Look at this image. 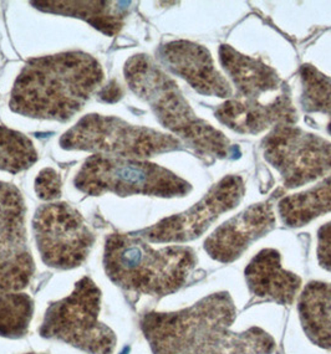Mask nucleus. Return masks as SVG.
I'll return each instance as SVG.
<instances>
[{
    "instance_id": "obj_1",
    "label": "nucleus",
    "mask_w": 331,
    "mask_h": 354,
    "mask_svg": "<svg viewBox=\"0 0 331 354\" xmlns=\"http://www.w3.org/2000/svg\"><path fill=\"white\" fill-rule=\"evenodd\" d=\"M235 306L215 293L175 312H148L141 330L154 354H271L276 342L263 330H233Z\"/></svg>"
},
{
    "instance_id": "obj_2",
    "label": "nucleus",
    "mask_w": 331,
    "mask_h": 354,
    "mask_svg": "<svg viewBox=\"0 0 331 354\" xmlns=\"http://www.w3.org/2000/svg\"><path fill=\"white\" fill-rule=\"evenodd\" d=\"M104 80L100 62L82 51L34 57L15 80L9 106L21 116L65 122Z\"/></svg>"
},
{
    "instance_id": "obj_3",
    "label": "nucleus",
    "mask_w": 331,
    "mask_h": 354,
    "mask_svg": "<svg viewBox=\"0 0 331 354\" xmlns=\"http://www.w3.org/2000/svg\"><path fill=\"white\" fill-rule=\"evenodd\" d=\"M197 263L187 246L154 249L136 234H111L106 239L104 268L116 286L126 291L163 297L178 291Z\"/></svg>"
},
{
    "instance_id": "obj_4",
    "label": "nucleus",
    "mask_w": 331,
    "mask_h": 354,
    "mask_svg": "<svg viewBox=\"0 0 331 354\" xmlns=\"http://www.w3.org/2000/svg\"><path fill=\"white\" fill-rule=\"evenodd\" d=\"M123 73L129 88L147 102L161 124L196 152L221 159L233 154L227 137L197 116L177 84L151 57H129Z\"/></svg>"
},
{
    "instance_id": "obj_5",
    "label": "nucleus",
    "mask_w": 331,
    "mask_h": 354,
    "mask_svg": "<svg viewBox=\"0 0 331 354\" xmlns=\"http://www.w3.org/2000/svg\"><path fill=\"white\" fill-rule=\"evenodd\" d=\"M75 187L89 196H184L190 184L159 165L141 159L95 154L86 159L75 177Z\"/></svg>"
},
{
    "instance_id": "obj_6",
    "label": "nucleus",
    "mask_w": 331,
    "mask_h": 354,
    "mask_svg": "<svg viewBox=\"0 0 331 354\" xmlns=\"http://www.w3.org/2000/svg\"><path fill=\"white\" fill-rule=\"evenodd\" d=\"M100 311L101 290L85 276L75 283L69 296L50 304L39 335L66 343L87 354H114L116 335L98 319Z\"/></svg>"
},
{
    "instance_id": "obj_7",
    "label": "nucleus",
    "mask_w": 331,
    "mask_h": 354,
    "mask_svg": "<svg viewBox=\"0 0 331 354\" xmlns=\"http://www.w3.org/2000/svg\"><path fill=\"white\" fill-rule=\"evenodd\" d=\"M181 145L173 136L98 113L82 117L60 138V146L68 151H86L141 160L161 153L177 151Z\"/></svg>"
},
{
    "instance_id": "obj_8",
    "label": "nucleus",
    "mask_w": 331,
    "mask_h": 354,
    "mask_svg": "<svg viewBox=\"0 0 331 354\" xmlns=\"http://www.w3.org/2000/svg\"><path fill=\"white\" fill-rule=\"evenodd\" d=\"M33 232L43 263L57 270L82 265L95 243L81 214L66 203H50L37 209Z\"/></svg>"
},
{
    "instance_id": "obj_9",
    "label": "nucleus",
    "mask_w": 331,
    "mask_h": 354,
    "mask_svg": "<svg viewBox=\"0 0 331 354\" xmlns=\"http://www.w3.org/2000/svg\"><path fill=\"white\" fill-rule=\"evenodd\" d=\"M265 160L285 188H298L331 171V142L292 124L276 126L263 141Z\"/></svg>"
},
{
    "instance_id": "obj_10",
    "label": "nucleus",
    "mask_w": 331,
    "mask_h": 354,
    "mask_svg": "<svg viewBox=\"0 0 331 354\" xmlns=\"http://www.w3.org/2000/svg\"><path fill=\"white\" fill-rule=\"evenodd\" d=\"M243 196V179L238 176H227L184 213L165 218L154 226L134 234L152 243H186L195 240L222 214L235 208Z\"/></svg>"
},
{
    "instance_id": "obj_11",
    "label": "nucleus",
    "mask_w": 331,
    "mask_h": 354,
    "mask_svg": "<svg viewBox=\"0 0 331 354\" xmlns=\"http://www.w3.org/2000/svg\"><path fill=\"white\" fill-rule=\"evenodd\" d=\"M34 271L23 196L12 184L0 182V290L20 292L30 283Z\"/></svg>"
},
{
    "instance_id": "obj_12",
    "label": "nucleus",
    "mask_w": 331,
    "mask_h": 354,
    "mask_svg": "<svg viewBox=\"0 0 331 354\" xmlns=\"http://www.w3.org/2000/svg\"><path fill=\"white\" fill-rule=\"evenodd\" d=\"M276 226L273 202L258 203L217 227L204 241V250L215 261L233 263L258 239Z\"/></svg>"
},
{
    "instance_id": "obj_13",
    "label": "nucleus",
    "mask_w": 331,
    "mask_h": 354,
    "mask_svg": "<svg viewBox=\"0 0 331 354\" xmlns=\"http://www.w3.org/2000/svg\"><path fill=\"white\" fill-rule=\"evenodd\" d=\"M160 57L172 73L186 80L198 93L221 98L232 96L231 84L202 45L187 40L171 41L161 48Z\"/></svg>"
},
{
    "instance_id": "obj_14",
    "label": "nucleus",
    "mask_w": 331,
    "mask_h": 354,
    "mask_svg": "<svg viewBox=\"0 0 331 354\" xmlns=\"http://www.w3.org/2000/svg\"><path fill=\"white\" fill-rule=\"evenodd\" d=\"M215 117L240 135H258L271 126L293 124L298 118L288 95L267 104L258 100H231L215 110Z\"/></svg>"
},
{
    "instance_id": "obj_15",
    "label": "nucleus",
    "mask_w": 331,
    "mask_h": 354,
    "mask_svg": "<svg viewBox=\"0 0 331 354\" xmlns=\"http://www.w3.org/2000/svg\"><path fill=\"white\" fill-rule=\"evenodd\" d=\"M246 280L257 297L278 305L293 304L301 288V277L283 268L280 254L274 249H264L251 259Z\"/></svg>"
},
{
    "instance_id": "obj_16",
    "label": "nucleus",
    "mask_w": 331,
    "mask_h": 354,
    "mask_svg": "<svg viewBox=\"0 0 331 354\" xmlns=\"http://www.w3.org/2000/svg\"><path fill=\"white\" fill-rule=\"evenodd\" d=\"M220 60L243 98L258 100L260 95L276 91L282 86L278 73L267 64L243 55L229 45H222Z\"/></svg>"
},
{
    "instance_id": "obj_17",
    "label": "nucleus",
    "mask_w": 331,
    "mask_h": 354,
    "mask_svg": "<svg viewBox=\"0 0 331 354\" xmlns=\"http://www.w3.org/2000/svg\"><path fill=\"white\" fill-rule=\"evenodd\" d=\"M43 12L85 20L98 30L114 37L123 29L127 1H33Z\"/></svg>"
},
{
    "instance_id": "obj_18",
    "label": "nucleus",
    "mask_w": 331,
    "mask_h": 354,
    "mask_svg": "<svg viewBox=\"0 0 331 354\" xmlns=\"http://www.w3.org/2000/svg\"><path fill=\"white\" fill-rule=\"evenodd\" d=\"M298 310L309 339L331 351V283L309 282L301 293Z\"/></svg>"
},
{
    "instance_id": "obj_19",
    "label": "nucleus",
    "mask_w": 331,
    "mask_h": 354,
    "mask_svg": "<svg viewBox=\"0 0 331 354\" xmlns=\"http://www.w3.org/2000/svg\"><path fill=\"white\" fill-rule=\"evenodd\" d=\"M283 223L290 227L309 224L331 212V174L312 189L284 196L278 205Z\"/></svg>"
},
{
    "instance_id": "obj_20",
    "label": "nucleus",
    "mask_w": 331,
    "mask_h": 354,
    "mask_svg": "<svg viewBox=\"0 0 331 354\" xmlns=\"http://www.w3.org/2000/svg\"><path fill=\"white\" fill-rule=\"evenodd\" d=\"M34 315V302L29 295L0 290V336L21 338L28 333Z\"/></svg>"
},
{
    "instance_id": "obj_21",
    "label": "nucleus",
    "mask_w": 331,
    "mask_h": 354,
    "mask_svg": "<svg viewBox=\"0 0 331 354\" xmlns=\"http://www.w3.org/2000/svg\"><path fill=\"white\" fill-rule=\"evenodd\" d=\"M37 160V149L26 136L0 126V171L17 174L29 169Z\"/></svg>"
},
{
    "instance_id": "obj_22",
    "label": "nucleus",
    "mask_w": 331,
    "mask_h": 354,
    "mask_svg": "<svg viewBox=\"0 0 331 354\" xmlns=\"http://www.w3.org/2000/svg\"><path fill=\"white\" fill-rule=\"evenodd\" d=\"M303 82L301 102L307 112H321L331 117V79L310 65L301 70ZM331 133V122L329 124Z\"/></svg>"
},
{
    "instance_id": "obj_23",
    "label": "nucleus",
    "mask_w": 331,
    "mask_h": 354,
    "mask_svg": "<svg viewBox=\"0 0 331 354\" xmlns=\"http://www.w3.org/2000/svg\"><path fill=\"white\" fill-rule=\"evenodd\" d=\"M62 177L53 168H45L35 179V192L42 201H55L62 196Z\"/></svg>"
},
{
    "instance_id": "obj_24",
    "label": "nucleus",
    "mask_w": 331,
    "mask_h": 354,
    "mask_svg": "<svg viewBox=\"0 0 331 354\" xmlns=\"http://www.w3.org/2000/svg\"><path fill=\"white\" fill-rule=\"evenodd\" d=\"M318 260L323 269L331 272V221L318 232Z\"/></svg>"
},
{
    "instance_id": "obj_25",
    "label": "nucleus",
    "mask_w": 331,
    "mask_h": 354,
    "mask_svg": "<svg viewBox=\"0 0 331 354\" xmlns=\"http://www.w3.org/2000/svg\"><path fill=\"white\" fill-rule=\"evenodd\" d=\"M26 354H44V353H26Z\"/></svg>"
}]
</instances>
